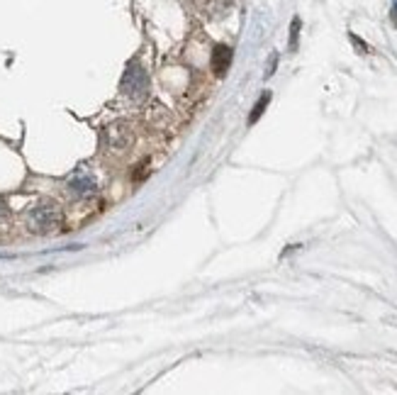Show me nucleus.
<instances>
[{"label": "nucleus", "instance_id": "f257e3e1", "mask_svg": "<svg viewBox=\"0 0 397 395\" xmlns=\"http://www.w3.org/2000/svg\"><path fill=\"white\" fill-rule=\"evenodd\" d=\"M27 224L35 234H52L62 224V207L54 200H42L27 215Z\"/></svg>", "mask_w": 397, "mask_h": 395}, {"label": "nucleus", "instance_id": "f03ea898", "mask_svg": "<svg viewBox=\"0 0 397 395\" xmlns=\"http://www.w3.org/2000/svg\"><path fill=\"white\" fill-rule=\"evenodd\" d=\"M120 91H122L127 98H132V101H142L149 93V76L139 62H132L127 66L122 81H120Z\"/></svg>", "mask_w": 397, "mask_h": 395}, {"label": "nucleus", "instance_id": "7ed1b4c3", "mask_svg": "<svg viewBox=\"0 0 397 395\" xmlns=\"http://www.w3.org/2000/svg\"><path fill=\"white\" fill-rule=\"evenodd\" d=\"M103 137H105V144H108L110 149H115V151L127 149V147L132 144V139H134L130 122H125V120H117V122L108 125L105 132H103Z\"/></svg>", "mask_w": 397, "mask_h": 395}, {"label": "nucleus", "instance_id": "20e7f679", "mask_svg": "<svg viewBox=\"0 0 397 395\" xmlns=\"http://www.w3.org/2000/svg\"><path fill=\"white\" fill-rule=\"evenodd\" d=\"M66 190H69V195H74V198H91V195H96L98 183L91 173L79 171L69 183H66Z\"/></svg>", "mask_w": 397, "mask_h": 395}, {"label": "nucleus", "instance_id": "39448f33", "mask_svg": "<svg viewBox=\"0 0 397 395\" xmlns=\"http://www.w3.org/2000/svg\"><path fill=\"white\" fill-rule=\"evenodd\" d=\"M229 64H231V49L227 47V44H219V47H214L212 59H209V66H212L214 76H224V74H227Z\"/></svg>", "mask_w": 397, "mask_h": 395}, {"label": "nucleus", "instance_id": "423d86ee", "mask_svg": "<svg viewBox=\"0 0 397 395\" xmlns=\"http://www.w3.org/2000/svg\"><path fill=\"white\" fill-rule=\"evenodd\" d=\"M268 103H271V91H266V93H263L261 98H258V103H256V105H253L251 115H249V125H256L258 120H261V115L266 113Z\"/></svg>", "mask_w": 397, "mask_h": 395}, {"label": "nucleus", "instance_id": "0eeeda50", "mask_svg": "<svg viewBox=\"0 0 397 395\" xmlns=\"http://www.w3.org/2000/svg\"><path fill=\"white\" fill-rule=\"evenodd\" d=\"M297 40H300V18H293V25H290V52L297 49Z\"/></svg>", "mask_w": 397, "mask_h": 395}, {"label": "nucleus", "instance_id": "6e6552de", "mask_svg": "<svg viewBox=\"0 0 397 395\" xmlns=\"http://www.w3.org/2000/svg\"><path fill=\"white\" fill-rule=\"evenodd\" d=\"M275 64H278V54H273V57H271V64H268V71H266V74H263V76H266V79H271V76H273Z\"/></svg>", "mask_w": 397, "mask_h": 395}, {"label": "nucleus", "instance_id": "1a4fd4ad", "mask_svg": "<svg viewBox=\"0 0 397 395\" xmlns=\"http://www.w3.org/2000/svg\"><path fill=\"white\" fill-rule=\"evenodd\" d=\"M351 42L356 44V47H358V52H361V54H366V52H368V47H366V44H363L361 40H358L356 35H351Z\"/></svg>", "mask_w": 397, "mask_h": 395}, {"label": "nucleus", "instance_id": "9d476101", "mask_svg": "<svg viewBox=\"0 0 397 395\" xmlns=\"http://www.w3.org/2000/svg\"><path fill=\"white\" fill-rule=\"evenodd\" d=\"M5 215H8V200L0 195V217H5Z\"/></svg>", "mask_w": 397, "mask_h": 395}, {"label": "nucleus", "instance_id": "9b49d317", "mask_svg": "<svg viewBox=\"0 0 397 395\" xmlns=\"http://www.w3.org/2000/svg\"><path fill=\"white\" fill-rule=\"evenodd\" d=\"M390 20H393V25L397 27V0L393 3V8H390Z\"/></svg>", "mask_w": 397, "mask_h": 395}]
</instances>
